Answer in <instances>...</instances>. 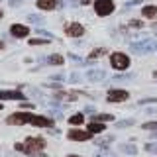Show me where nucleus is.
Here are the masks:
<instances>
[{
	"mask_svg": "<svg viewBox=\"0 0 157 157\" xmlns=\"http://www.w3.org/2000/svg\"><path fill=\"white\" fill-rule=\"evenodd\" d=\"M69 122H71V124H75V126H77V124H82V122H85V116L78 112V114H73L71 118H69Z\"/></svg>",
	"mask_w": 157,
	"mask_h": 157,
	"instance_id": "nucleus-19",
	"label": "nucleus"
},
{
	"mask_svg": "<svg viewBox=\"0 0 157 157\" xmlns=\"http://www.w3.org/2000/svg\"><path fill=\"white\" fill-rule=\"evenodd\" d=\"M65 32H67V36H71V37H81L82 33H85V28H82L81 24H69L65 28Z\"/></svg>",
	"mask_w": 157,
	"mask_h": 157,
	"instance_id": "nucleus-11",
	"label": "nucleus"
},
{
	"mask_svg": "<svg viewBox=\"0 0 157 157\" xmlns=\"http://www.w3.org/2000/svg\"><path fill=\"white\" fill-rule=\"evenodd\" d=\"M67 157H81V155H67Z\"/></svg>",
	"mask_w": 157,
	"mask_h": 157,
	"instance_id": "nucleus-34",
	"label": "nucleus"
},
{
	"mask_svg": "<svg viewBox=\"0 0 157 157\" xmlns=\"http://www.w3.org/2000/svg\"><path fill=\"white\" fill-rule=\"evenodd\" d=\"M128 126H134V120H122V122H116V128H128Z\"/></svg>",
	"mask_w": 157,
	"mask_h": 157,
	"instance_id": "nucleus-22",
	"label": "nucleus"
},
{
	"mask_svg": "<svg viewBox=\"0 0 157 157\" xmlns=\"http://www.w3.org/2000/svg\"><path fill=\"white\" fill-rule=\"evenodd\" d=\"M10 33H12L14 37H26V36H29V28L22 26V24H14V26L10 28Z\"/></svg>",
	"mask_w": 157,
	"mask_h": 157,
	"instance_id": "nucleus-10",
	"label": "nucleus"
},
{
	"mask_svg": "<svg viewBox=\"0 0 157 157\" xmlns=\"http://www.w3.org/2000/svg\"><path fill=\"white\" fill-rule=\"evenodd\" d=\"M112 120H114L112 114H94L92 116V122H102V124H104V122H112Z\"/></svg>",
	"mask_w": 157,
	"mask_h": 157,
	"instance_id": "nucleus-17",
	"label": "nucleus"
},
{
	"mask_svg": "<svg viewBox=\"0 0 157 157\" xmlns=\"http://www.w3.org/2000/svg\"><path fill=\"white\" fill-rule=\"evenodd\" d=\"M45 61H47V65H63L65 59H63V55H57V53H55V55H49Z\"/></svg>",
	"mask_w": 157,
	"mask_h": 157,
	"instance_id": "nucleus-14",
	"label": "nucleus"
},
{
	"mask_svg": "<svg viewBox=\"0 0 157 157\" xmlns=\"http://www.w3.org/2000/svg\"><path fill=\"white\" fill-rule=\"evenodd\" d=\"M145 151L147 153H157V144H145Z\"/></svg>",
	"mask_w": 157,
	"mask_h": 157,
	"instance_id": "nucleus-24",
	"label": "nucleus"
},
{
	"mask_svg": "<svg viewBox=\"0 0 157 157\" xmlns=\"http://www.w3.org/2000/svg\"><path fill=\"white\" fill-rule=\"evenodd\" d=\"M0 100H24V92L20 90H0Z\"/></svg>",
	"mask_w": 157,
	"mask_h": 157,
	"instance_id": "nucleus-7",
	"label": "nucleus"
},
{
	"mask_svg": "<svg viewBox=\"0 0 157 157\" xmlns=\"http://www.w3.org/2000/svg\"><path fill=\"white\" fill-rule=\"evenodd\" d=\"M155 51H157V49H155Z\"/></svg>",
	"mask_w": 157,
	"mask_h": 157,
	"instance_id": "nucleus-38",
	"label": "nucleus"
},
{
	"mask_svg": "<svg viewBox=\"0 0 157 157\" xmlns=\"http://www.w3.org/2000/svg\"><path fill=\"white\" fill-rule=\"evenodd\" d=\"M141 14H144L145 18H157V6H144Z\"/></svg>",
	"mask_w": 157,
	"mask_h": 157,
	"instance_id": "nucleus-15",
	"label": "nucleus"
},
{
	"mask_svg": "<svg viewBox=\"0 0 157 157\" xmlns=\"http://www.w3.org/2000/svg\"><path fill=\"white\" fill-rule=\"evenodd\" d=\"M130 49L134 53H141V55H145V53H151L155 47V41H151V39H145V41H140V43H132Z\"/></svg>",
	"mask_w": 157,
	"mask_h": 157,
	"instance_id": "nucleus-3",
	"label": "nucleus"
},
{
	"mask_svg": "<svg viewBox=\"0 0 157 157\" xmlns=\"http://www.w3.org/2000/svg\"><path fill=\"white\" fill-rule=\"evenodd\" d=\"M94 10H96L98 16H108V14L114 12V2H112V0H96Z\"/></svg>",
	"mask_w": 157,
	"mask_h": 157,
	"instance_id": "nucleus-4",
	"label": "nucleus"
},
{
	"mask_svg": "<svg viewBox=\"0 0 157 157\" xmlns=\"http://www.w3.org/2000/svg\"><path fill=\"white\" fill-rule=\"evenodd\" d=\"M112 141H114V136H106V137H98V140H94V144L100 145V147H106V145H110Z\"/></svg>",
	"mask_w": 157,
	"mask_h": 157,
	"instance_id": "nucleus-18",
	"label": "nucleus"
},
{
	"mask_svg": "<svg viewBox=\"0 0 157 157\" xmlns=\"http://www.w3.org/2000/svg\"><path fill=\"white\" fill-rule=\"evenodd\" d=\"M94 157H116L114 153H110V151H104V153H96Z\"/></svg>",
	"mask_w": 157,
	"mask_h": 157,
	"instance_id": "nucleus-29",
	"label": "nucleus"
},
{
	"mask_svg": "<svg viewBox=\"0 0 157 157\" xmlns=\"http://www.w3.org/2000/svg\"><path fill=\"white\" fill-rule=\"evenodd\" d=\"M110 63L116 71H124V69L130 67V57L124 55V53H120V51H116V53L110 55Z\"/></svg>",
	"mask_w": 157,
	"mask_h": 157,
	"instance_id": "nucleus-2",
	"label": "nucleus"
},
{
	"mask_svg": "<svg viewBox=\"0 0 157 157\" xmlns=\"http://www.w3.org/2000/svg\"><path fill=\"white\" fill-rule=\"evenodd\" d=\"M130 98V94H128V90H122V88H114V90H110L106 94V100L108 102H124Z\"/></svg>",
	"mask_w": 157,
	"mask_h": 157,
	"instance_id": "nucleus-5",
	"label": "nucleus"
},
{
	"mask_svg": "<svg viewBox=\"0 0 157 157\" xmlns=\"http://www.w3.org/2000/svg\"><path fill=\"white\" fill-rule=\"evenodd\" d=\"M86 78L90 82H100V81H104V78H106V73L102 71V69H90V71L86 73Z\"/></svg>",
	"mask_w": 157,
	"mask_h": 157,
	"instance_id": "nucleus-9",
	"label": "nucleus"
},
{
	"mask_svg": "<svg viewBox=\"0 0 157 157\" xmlns=\"http://www.w3.org/2000/svg\"><path fill=\"white\" fill-rule=\"evenodd\" d=\"M137 104H157V98L153 96V98H141Z\"/></svg>",
	"mask_w": 157,
	"mask_h": 157,
	"instance_id": "nucleus-23",
	"label": "nucleus"
},
{
	"mask_svg": "<svg viewBox=\"0 0 157 157\" xmlns=\"http://www.w3.org/2000/svg\"><path fill=\"white\" fill-rule=\"evenodd\" d=\"M153 77H155V78H157V71H155V73H153Z\"/></svg>",
	"mask_w": 157,
	"mask_h": 157,
	"instance_id": "nucleus-35",
	"label": "nucleus"
},
{
	"mask_svg": "<svg viewBox=\"0 0 157 157\" xmlns=\"http://www.w3.org/2000/svg\"><path fill=\"white\" fill-rule=\"evenodd\" d=\"M151 137H153V140H157V132H153V134H151Z\"/></svg>",
	"mask_w": 157,
	"mask_h": 157,
	"instance_id": "nucleus-32",
	"label": "nucleus"
},
{
	"mask_svg": "<svg viewBox=\"0 0 157 157\" xmlns=\"http://www.w3.org/2000/svg\"><path fill=\"white\" fill-rule=\"evenodd\" d=\"M92 0H81V4H90Z\"/></svg>",
	"mask_w": 157,
	"mask_h": 157,
	"instance_id": "nucleus-31",
	"label": "nucleus"
},
{
	"mask_svg": "<svg viewBox=\"0 0 157 157\" xmlns=\"http://www.w3.org/2000/svg\"><path fill=\"white\" fill-rule=\"evenodd\" d=\"M0 18H2V10H0Z\"/></svg>",
	"mask_w": 157,
	"mask_h": 157,
	"instance_id": "nucleus-36",
	"label": "nucleus"
},
{
	"mask_svg": "<svg viewBox=\"0 0 157 157\" xmlns=\"http://www.w3.org/2000/svg\"><path fill=\"white\" fill-rule=\"evenodd\" d=\"M69 140H73V141H86V140H90V132H82V130H71L67 134Z\"/></svg>",
	"mask_w": 157,
	"mask_h": 157,
	"instance_id": "nucleus-8",
	"label": "nucleus"
},
{
	"mask_svg": "<svg viewBox=\"0 0 157 157\" xmlns=\"http://www.w3.org/2000/svg\"><path fill=\"white\" fill-rule=\"evenodd\" d=\"M0 108H2V104H0Z\"/></svg>",
	"mask_w": 157,
	"mask_h": 157,
	"instance_id": "nucleus-37",
	"label": "nucleus"
},
{
	"mask_svg": "<svg viewBox=\"0 0 157 157\" xmlns=\"http://www.w3.org/2000/svg\"><path fill=\"white\" fill-rule=\"evenodd\" d=\"M24 149L22 153H28L32 157L33 153H39V151H43V147H45V140L43 137H28L26 141H24Z\"/></svg>",
	"mask_w": 157,
	"mask_h": 157,
	"instance_id": "nucleus-1",
	"label": "nucleus"
},
{
	"mask_svg": "<svg viewBox=\"0 0 157 157\" xmlns=\"http://www.w3.org/2000/svg\"><path fill=\"white\" fill-rule=\"evenodd\" d=\"M144 130H157V122H147V124L141 126Z\"/></svg>",
	"mask_w": 157,
	"mask_h": 157,
	"instance_id": "nucleus-25",
	"label": "nucleus"
},
{
	"mask_svg": "<svg viewBox=\"0 0 157 157\" xmlns=\"http://www.w3.org/2000/svg\"><path fill=\"white\" fill-rule=\"evenodd\" d=\"M130 78H134V75H118V77H114L112 78V82H124V81H130Z\"/></svg>",
	"mask_w": 157,
	"mask_h": 157,
	"instance_id": "nucleus-20",
	"label": "nucleus"
},
{
	"mask_svg": "<svg viewBox=\"0 0 157 157\" xmlns=\"http://www.w3.org/2000/svg\"><path fill=\"white\" fill-rule=\"evenodd\" d=\"M29 124H32V126H39V128H49V126H53V120H49V118H45V116L29 114Z\"/></svg>",
	"mask_w": 157,
	"mask_h": 157,
	"instance_id": "nucleus-6",
	"label": "nucleus"
},
{
	"mask_svg": "<svg viewBox=\"0 0 157 157\" xmlns=\"http://www.w3.org/2000/svg\"><path fill=\"white\" fill-rule=\"evenodd\" d=\"M153 32H155V36H157V24H155V29H153Z\"/></svg>",
	"mask_w": 157,
	"mask_h": 157,
	"instance_id": "nucleus-33",
	"label": "nucleus"
},
{
	"mask_svg": "<svg viewBox=\"0 0 157 157\" xmlns=\"http://www.w3.org/2000/svg\"><path fill=\"white\" fill-rule=\"evenodd\" d=\"M59 0H37V8L39 10H53L57 6Z\"/></svg>",
	"mask_w": 157,
	"mask_h": 157,
	"instance_id": "nucleus-12",
	"label": "nucleus"
},
{
	"mask_svg": "<svg viewBox=\"0 0 157 157\" xmlns=\"http://www.w3.org/2000/svg\"><path fill=\"white\" fill-rule=\"evenodd\" d=\"M81 81V75H77V73H73L71 77H69V82H78Z\"/></svg>",
	"mask_w": 157,
	"mask_h": 157,
	"instance_id": "nucleus-27",
	"label": "nucleus"
},
{
	"mask_svg": "<svg viewBox=\"0 0 157 157\" xmlns=\"http://www.w3.org/2000/svg\"><path fill=\"white\" fill-rule=\"evenodd\" d=\"M130 26L132 28H141V26H144V22H140V20H130Z\"/></svg>",
	"mask_w": 157,
	"mask_h": 157,
	"instance_id": "nucleus-26",
	"label": "nucleus"
},
{
	"mask_svg": "<svg viewBox=\"0 0 157 157\" xmlns=\"http://www.w3.org/2000/svg\"><path fill=\"white\" fill-rule=\"evenodd\" d=\"M32 45H43V43H49V41H45V39H32Z\"/></svg>",
	"mask_w": 157,
	"mask_h": 157,
	"instance_id": "nucleus-28",
	"label": "nucleus"
},
{
	"mask_svg": "<svg viewBox=\"0 0 157 157\" xmlns=\"http://www.w3.org/2000/svg\"><path fill=\"white\" fill-rule=\"evenodd\" d=\"M88 132L90 134H100V132H104V124L102 122H90L88 124Z\"/></svg>",
	"mask_w": 157,
	"mask_h": 157,
	"instance_id": "nucleus-13",
	"label": "nucleus"
},
{
	"mask_svg": "<svg viewBox=\"0 0 157 157\" xmlns=\"http://www.w3.org/2000/svg\"><path fill=\"white\" fill-rule=\"evenodd\" d=\"M120 151H124V153H128V155H136L137 153V149H136L134 144H122L120 145Z\"/></svg>",
	"mask_w": 157,
	"mask_h": 157,
	"instance_id": "nucleus-16",
	"label": "nucleus"
},
{
	"mask_svg": "<svg viewBox=\"0 0 157 157\" xmlns=\"http://www.w3.org/2000/svg\"><path fill=\"white\" fill-rule=\"evenodd\" d=\"M104 53H106V49H104V47H100V49H94V51H92L88 57H90V59H98L100 55H104Z\"/></svg>",
	"mask_w": 157,
	"mask_h": 157,
	"instance_id": "nucleus-21",
	"label": "nucleus"
},
{
	"mask_svg": "<svg viewBox=\"0 0 157 157\" xmlns=\"http://www.w3.org/2000/svg\"><path fill=\"white\" fill-rule=\"evenodd\" d=\"M29 22H41V18L39 16H29Z\"/></svg>",
	"mask_w": 157,
	"mask_h": 157,
	"instance_id": "nucleus-30",
	"label": "nucleus"
}]
</instances>
